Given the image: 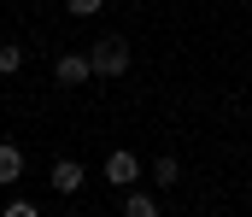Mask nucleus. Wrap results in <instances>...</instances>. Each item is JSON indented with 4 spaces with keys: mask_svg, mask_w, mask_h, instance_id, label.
Returning <instances> with one entry per match:
<instances>
[{
    "mask_svg": "<svg viewBox=\"0 0 252 217\" xmlns=\"http://www.w3.org/2000/svg\"><path fill=\"white\" fill-rule=\"evenodd\" d=\"M88 65H94V76L118 82V76H129V65H135V53H129V41H124V35H100V41L88 47Z\"/></svg>",
    "mask_w": 252,
    "mask_h": 217,
    "instance_id": "nucleus-1",
    "label": "nucleus"
},
{
    "mask_svg": "<svg viewBox=\"0 0 252 217\" xmlns=\"http://www.w3.org/2000/svg\"><path fill=\"white\" fill-rule=\"evenodd\" d=\"M106 182H118V188H135V182H141V153H129V147L106 153Z\"/></svg>",
    "mask_w": 252,
    "mask_h": 217,
    "instance_id": "nucleus-2",
    "label": "nucleus"
},
{
    "mask_svg": "<svg viewBox=\"0 0 252 217\" xmlns=\"http://www.w3.org/2000/svg\"><path fill=\"white\" fill-rule=\"evenodd\" d=\"M88 76H94L88 53H59V59H53V82H59V88H82Z\"/></svg>",
    "mask_w": 252,
    "mask_h": 217,
    "instance_id": "nucleus-3",
    "label": "nucleus"
},
{
    "mask_svg": "<svg viewBox=\"0 0 252 217\" xmlns=\"http://www.w3.org/2000/svg\"><path fill=\"white\" fill-rule=\"evenodd\" d=\"M82 176H88V170H82L76 158H53V170H47V182H53L59 194H76V188H82Z\"/></svg>",
    "mask_w": 252,
    "mask_h": 217,
    "instance_id": "nucleus-4",
    "label": "nucleus"
},
{
    "mask_svg": "<svg viewBox=\"0 0 252 217\" xmlns=\"http://www.w3.org/2000/svg\"><path fill=\"white\" fill-rule=\"evenodd\" d=\"M147 170H153V182H158V188H176V182H182V158H176V153L147 158Z\"/></svg>",
    "mask_w": 252,
    "mask_h": 217,
    "instance_id": "nucleus-5",
    "label": "nucleus"
},
{
    "mask_svg": "<svg viewBox=\"0 0 252 217\" xmlns=\"http://www.w3.org/2000/svg\"><path fill=\"white\" fill-rule=\"evenodd\" d=\"M18 176H24V153H18L12 141H0V188H12Z\"/></svg>",
    "mask_w": 252,
    "mask_h": 217,
    "instance_id": "nucleus-6",
    "label": "nucleus"
},
{
    "mask_svg": "<svg viewBox=\"0 0 252 217\" xmlns=\"http://www.w3.org/2000/svg\"><path fill=\"white\" fill-rule=\"evenodd\" d=\"M124 217H164V206H158L153 194H141V188H135V194H124Z\"/></svg>",
    "mask_w": 252,
    "mask_h": 217,
    "instance_id": "nucleus-7",
    "label": "nucleus"
},
{
    "mask_svg": "<svg viewBox=\"0 0 252 217\" xmlns=\"http://www.w3.org/2000/svg\"><path fill=\"white\" fill-rule=\"evenodd\" d=\"M18 71H24V47L6 41V47H0V76H18Z\"/></svg>",
    "mask_w": 252,
    "mask_h": 217,
    "instance_id": "nucleus-8",
    "label": "nucleus"
},
{
    "mask_svg": "<svg viewBox=\"0 0 252 217\" xmlns=\"http://www.w3.org/2000/svg\"><path fill=\"white\" fill-rule=\"evenodd\" d=\"M100 6H106V0H64L70 18H100Z\"/></svg>",
    "mask_w": 252,
    "mask_h": 217,
    "instance_id": "nucleus-9",
    "label": "nucleus"
},
{
    "mask_svg": "<svg viewBox=\"0 0 252 217\" xmlns=\"http://www.w3.org/2000/svg\"><path fill=\"white\" fill-rule=\"evenodd\" d=\"M0 217H41L35 200H12V206H0Z\"/></svg>",
    "mask_w": 252,
    "mask_h": 217,
    "instance_id": "nucleus-10",
    "label": "nucleus"
}]
</instances>
